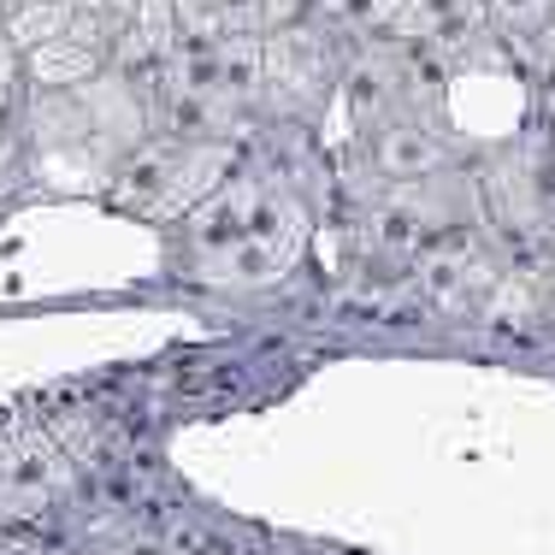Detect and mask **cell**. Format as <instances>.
I'll list each match as a JSON object with an SVG mask.
<instances>
[{"label": "cell", "mask_w": 555, "mask_h": 555, "mask_svg": "<svg viewBox=\"0 0 555 555\" xmlns=\"http://www.w3.org/2000/svg\"><path fill=\"white\" fill-rule=\"evenodd\" d=\"M332 95V42L308 18L267 30V101L278 113H308Z\"/></svg>", "instance_id": "cell-1"}, {"label": "cell", "mask_w": 555, "mask_h": 555, "mask_svg": "<svg viewBox=\"0 0 555 555\" xmlns=\"http://www.w3.org/2000/svg\"><path fill=\"white\" fill-rule=\"evenodd\" d=\"M455 149L420 118H378L373 125V171L385 183H431L443 178Z\"/></svg>", "instance_id": "cell-2"}, {"label": "cell", "mask_w": 555, "mask_h": 555, "mask_svg": "<svg viewBox=\"0 0 555 555\" xmlns=\"http://www.w3.org/2000/svg\"><path fill=\"white\" fill-rule=\"evenodd\" d=\"M107 65H113L107 48H95V42H83V36L60 30V36H48L42 48L24 54V77H30L36 89H83L89 77H101Z\"/></svg>", "instance_id": "cell-3"}, {"label": "cell", "mask_w": 555, "mask_h": 555, "mask_svg": "<svg viewBox=\"0 0 555 555\" xmlns=\"http://www.w3.org/2000/svg\"><path fill=\"white\" fill-rule=\"evenodd\" d=\"M485 18L502 36H514V42H532V36H544L555 24V0H485Z\"/></svg>", "instance_id": "cell-4"}, {"label": "cell", "mask_w": 555, "mask_h": 555, "mask_svg": "<svg viewBox=\"0 0 555 555\" xmlns=\"http://www.w3.org/2000/svg\"><path fill=\"white\" fill-rule=\"evenodd\" d=\"M18 77H24V48L0 30V95H18Z\"/></svg>", "instance_id": "cell-5"}, {"label": "cell", "mask_w": 555, "mask_h": 555, "mask_svg": "<svg viewBox=\"0 0 555 555\" xmlns=\"http://www.w3.org/2000/svg\"><path fill=\"white\" fill-rule=\"evenodd\" d=\"M18 125H24L18 95H0V154H12V142H18Z\"/></svg>", "instance_id": "cell-6"}, {"label": "cell", "mask_w": 555, "mask_h": 555, "mask_svg": "<svg viewBox=\"0 0 555 555\" xmlns=\"http://www.w3.org/2000/svg\"><path fill=\"white\" fill-rule=\"evenodd\" d=\"M101 12H107V18L118 24V30H125V24H130V12H137V0H101Z\"/></svg>", "instance_id": "cell-7"}]
</instances>
